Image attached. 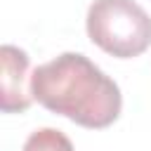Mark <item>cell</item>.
Segmentation results:
<instances>
[{
  "label": "cell",
  "mask_w": 151,
  "mask_h": 151,
  "mask_svg": "<svg viewBox=\"0 0 151 151\" xmlns=\"http://www.w3.org/2000/svg\"><path fill=\"white\" fill-rule=\"evenodd\" d=\"M31 94L47 111L76 125L101 130L118 120L123 97L118 85L85 54L64 52L28 76Z\"/></svg>",
  "instance_id": "6da1fadb"
},
{
  "label": "cell",
  "mask_w": 151,
  "mask_h": 151,
  "mask_svg": "<svg viewBox=\"0 0 151 151\" xmlns=\"http://www.w3.org/2000/svg\"><path fill=\"white\" fill-rule=\"evenodd\" d=\"M85 28L99 50L118 59L139 57L151 47V17L134 0H94Z\"/></svg>",
  "instance_id": "7a4b0ae2"
},
{
  "label": "cell",
  "mask_w": 151,
  "mask_h": 151,
  "mask_svg": "<svg viewBox=\"0 0 151 151\" xmlns=\"http://www.w3.org/2000/svg\"><path fill=\"white\" fill-rule=\"evenodd\" d=\"M28 54L17 45L0 47V109L5 113H21L31 106L33 94L26 87Z\"/></svg>",
  "instance_id": "3957f363"
},
{
  "label": "cell",
  "mask_w": 151,
  "mask_h": 151,
  "mask_svg": "<svg viewBox=\"0 0 151 151\" xmlns=\"http://www.w3.org/2000/svg\"><path fill=\"white\" fill-rule=\"evenodd\" d=\"M21 151H73V144L61 130L40 127L28 134Z\"/></svg>",
  "instance_id": "277c9868"
}]
</instances>
